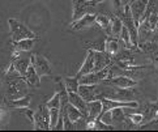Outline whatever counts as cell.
Wrapping results in <instances>:
<instances>
[{"label": "cell", "instance_id": "7402d4cb", "mask_svg": "<svg viewBox=\"0 0 158 132\" xmlns=\"http://www.w3.org/2000/svg\"><path fill=\"white\" fill-rule=\"evenodd\" d=\"M123 20L120 19L118 15H112L111 16V22H110V28H111V36L119 37L122 29H123Z\"/></svg>", "mask_w": 158, "mask_h": 132}, {"label": "cell", "instance_id": "d6986e66", "mask_svg": "<svg viewBox=\"0 0 158 132\" xmlns=\"http://www.w3.org/2000/svg\"><path fill=\"white\" fill-rule=\"evenodd\" d=\"M30 101H31V96L26 94V96H22L19 97V98H15V100H9L7 102V106L8 107H12V109H25L30 105Z\"/></svg>", "mask_w": 158, "mask_h": 132}, {"label": "cell", "instance_id": "7c38bea8", "mask_svg": "<svg viewBox=\"0 0 158 132\" xmlns=\"http://www.w3.org/2000/svg\"><path fill=\"white\" fill-rule=\"evenodd\" d=\"M98 85V84H97ZM97 85H90V84H80L77 93L80 94L86 102L95 100V94H97Z\"/></svg>", "mask_w": 158, "mask_h": 132}, {"label": "cell", "instance_id": "ac0fdd59", "mask_svg": "<svg viewBox=\"0 0 158 132\" xmlns=\"http://www.w3.org/2000/svg\"><path fill=\"white\" fill-rule=\"evenodd\" d=\"M61 110H63L67 114V115H68V118L72 120L73 123H76L77 120H80L81 118H85V117H84V114L80 110H78L76 106H73L72 103H69V102L67 103V105L63 109H61Z\"/></svg>", "mask_w": 158, "mask_h": 132}, {"label": "cell", "instance_id": "cb8c5ba5", "mask_svg": "<svg viewBox=\"0 0 158 132\" xmlns=\"http://www.w3.org/2000/svg\"><path fill=\"white\" fill-rule=\"evenodd\" d=\"M140 49L144 51V53L149 54V55H154L158 56V42H154V41H146L144 43L140 45Z\"/></svg>", "mask_w": 158, "mask_h": 132}, {"label": "cell", "instance_id": "4fadbf2b", "mask_svg": "<svg viewBox=\"0 0 158 132\" xmlns=\"http://www.w3.org/2000/svg\"><path fill=\"white\" fill-rule=\"evenodd\" d=\"M103 111V105L101 100H93L88 102V118L86 119H98Z\"/></svg>", "mask_w": 158, "mask_h": 132}, {"label": "cell", "instance_id": "d4e9b609", "mask_svg": "<svg viewBox=\"0 0 158 132\" xmlns=\"http://www.w3.org/2000/svg\"><path fill=\"white\" fill-rule=\"evenodd\" d=\"M64 85L65 89L68 90V93L71 92H77L78 87H80V80H78L77 76H72V77H64Z\"/></svg>", "mask_w": 158, "mask_h": 132}, {"label": "cell", "instance_id": "484cf974", "mask_svg": "<svg viewBox=\"0 0 158 132\" xmlns=\"http://www.w3.org/2000/svg\"><path fill=\"white\" fill-rule=\"evenodd\" d=\"M50 111V130H54V127L56 126L59 120V117L61 115V109H48Z\"/></svg>", "mask_w": 158, "mask_h": 132}, {"label": "cell", "instance_id": "4316f807", "mask_svg": "<svg viewBox=\"0 0 158 132\" xmlns=\"http://www.w3.org/2000/svg\"><path fill=\"white\" fill-rule=\"evenodd\" d=\"M46 105H47V107L48 109H54V107H56V109H61V102H60V96H59V93L58 92H55V94L50 98L47 102H46Z\"/></svg>", "mask_w": 158, "mask_h": 132}, {"label": "cell", "instance_id": "44dd1931", "mask_svg": "<svg viewBox=\"0 0 158 132\" xmlns=\"http://www.w3.org/2000/svg\"><path fill=\"white\" fill-rule=\"evenodd\" d=\"M35 39L37 38H25V39H21V41L13 42V49L17 51H21V53H26V51L33 49Z\"/></svg>", "mask_w": 158, "mask_h": 132}, {"label": "cell", "instance_id": "2e32d148", "mask_svg": "<svg viewBox=\"0 0 158 132\" xmlns=\"http://www.w3.org/2000/svg\"><path fill=\"white\" fill-rule=\"evenodd\" d=\"M25 80L26 83L30 85V87H34V88H39L41 87V76L37 73L35 68L33 64L29 66V68H27V72L25 75Z\"/></svg>", "mask_w": 158, "mask_h": 132}, {"label": "cell", "instance_id": "52a82bcc", "mask_svg": "<svg viewBox=\"0 0 158 132\" xmlns=\"http://www.w3.org/2000/svg\"><path fill=\"white\" fill-rule=\"evenodd\" d=\"M112 63V56L106 51L94 50V71H101Z\"/></svg>", "mask_w": 158, "mask_h": 132}, {"label": "cell", "instance_id": "e575fe53", "mask_svg": "<svg viewBox=\"0 0 158 132\" xmlns=\"http://www.w3.org/2000/svg\"><path fill=\"white\" fill-rule=\"evenodd\" d=\"M129 2H133V0H129Z\"/></svg>", "mask_w": 158, "mask_h": 132}, {"label": "cell", "instance_id": "5b68a950", "mask_svg": "<svg viewBox=\"0 0 158 132\" xmlns=\"http://www.w3.org/2000/svg\"><path fill=\"white\" fill-rule=\"evenodd\" d=\"M31 64L34 66L37 73L39 76H50L52 73L51 71V66H50V62L44 58L43 55L39 54H34L31 55Z\"/></svg>", "mask_w": 158, "mask_h": 132}, {"label": "cell", "instance_id": "4dcf8cb0", "mask_svg": "<svg viewBox=\"0 0 158 132\" xmlns=\"http://www.w3.org/2000/svg\"><path fill=\"white\" fill-rule=\"evenodd\" d=\"M105 43H106V41H103V39H98V41L90 43V49L98 50V51H105Z\"/></svg>", "mask_w": 158, "mask_h": 132}, {"label": "cell", "instance_id": "9a60e30c", "mask_svg": "<svg viewBox=\"0 0 158 132\" xmlns=\"http://www.w3.org/2000/svg\"><path fill=\"white\" fill-rule=\"evenodd\" d=\"M158 114V102H148L145 105V109L143 111L144 115V124L152 122L153 119H156Z\"/></svg>", "mask_w": 158, "mask_h": 132}, {"label": "cell", "instance_id": "8fae6325", "mask_svg": "<svg viewBox=\"0 0 158 132\" xmlns=\"http://www.w3.org/2000/svg\"><path fill=\"white\" fill-rule=\"evenodd\" d=\"M13 67L16 68V71H17L22 77H25V75L27 72V68H29V66L31 64V56H19V58L13 59L12 62Z\"/></svg>", "mask_w": 158, "mask_h": 132}, {"label": "cell", "instance_id": "ba28073f", "mask_svg": "<svg viewBox=\"0 0 158 132\" xmlns=\"http://www.w3.org/2000/svg\"><path fill=\"white\" fill-rule=\"evenodd\" d=\"M95 17H97V13H86L81 19L73 21L71 28L73 30H84L88 28H92L95 24Z\"/></svg>", "mask_w": 158, "mask_h": 132}, {"label": "cell", "instance_id": "d6a6232c", "mask_svg": "<svg viewBox=\"0 0 158 132\" xmlns=\"http://www.w3.org/2000/svg\"><path fill=\"white\" fill-rule=\"evenodd\" d=\"M153 63H154V64L158 67V56H156V58H154V60H153Z\"/></svg>", "mask_w": 158, "mask_h": 132}, {"label": "cell", "instance_id": "f1b7e54d", "mask_svg": "<svg viewBox=\"0 0 158 132\" xmlns=\"http://www.w3.org/2000/svg\"><path fill=\"white\" fill-rule=\"evenodd\" d=\"M98 119H99V120H102V122L106 123V124L114 126V124H112V113H111V110H106V111H103V113L99 115Z\"/></svg>", "mask_w": 158, "mask_h": 132}, {"label": "cell", "instance_id": "30bf717a", "mask_svg": "<svg viewBox=\"0 0 158 132\" xmlns=\"http://www.w3.org/2000/svg\"><path fill=\"white\" fill-rule=\"evenodd\" d=\"M68 101H69V103H72L73 106H76L78 110L84 114V117L88 118V102L84 100L77 92H71V93H68Z\"/></svg>", "mask_w": 158, "mask_h": 132}, {"label": "cell", "instance_id": "83f0119b", "mask_svg": "<svg viewBox=\"0 0 158 132\" xmlns=\"http://www.w3.org/2000/svg\"><path fill=\"white\" fill-rule=\"evenodd\" d=\"M9 120V109L0 105V127H4Z\"/></svg>", "mask_w": 158, "mask_h": 132}, {"label": "cell", "instance_id": "277c9868", "mask_svg": "<svg viewBox=\"0 0 158 132\" xmlns=\"http://www.w3.org/2000/svg\"><path fill=\"white\" fill-rule=\"evenodd\" d=\"M33 127L35 130H50V111L47 105H41L39 110L35 111Z\"/></svg>", "mask_w": 158, "mask_h": 132}, {"label": "cell", "instance_id": "e0dca14e", "mask_svg": "<svg viewBox=\"0 0 158 132\" xmlns=\"http://www.w3.org/2000/svg\"><path fill=\"white\" fill-rule=\"evenodd\" d=\"M105 51L114 58V56L120 51V42H119V39L114 38V37H107L106 38V43H105Z\"/></svg>", "mask_w": 158, "mask_h": 132}, {"label": "cell", "instance_id": "7a4b0ae2", "mask_svg": "<svg viewBox=\"0 0 158 132\" xmlns=\"http://www.w3.org/2000/svg\"><path fill=\"white\" fill-rule=\"evenodd\" d=\"M27 84L25 77L17 76V77H9L8 81V93L7 96L9 97V100H15L19 97L26 96L27 92Z\"/></svg>", "mask_w": 158, "mask_h": 132}, {"label": "cell", "instance_id": "6da1fadb", "mask_svg": "<svg viewBox=\"0 0 158 132\" xmlns=\"http://www.w3.org/2000/svg\"><path fill=\"white\" fill-rule=\"evenodd\" d=\"M8 25H9L12 42H17V41H21V39H25V38H37L35 34L33 33L29 28H26V25H24L19 20L9 19L8 20Z\"/></svg>", "mask_w": 158, "mask_h": 132}, {"label": "cell", "instance_id": "8992f818", "mask_svg": "<svg viewBox=\"0 0 158 132\" xmlns=\"http://www.w3.org/2000/svg\"><path fill=\"white\" fill-rule=\"evenodd\" d=\"M102 84L111 85V87H116V88H133L137 85V80L126 76V75H119V76L103 80Z\"/></svg>", "mask_w": 158, "mask_h": 132}, {"label": "cell", "instance_id": "836d02e7", "mask_svg": "<svg viewBox=\"0 0 158 132\" xmlns=\"http://www.w3.org/2000/svg\"><path fill=\"white\" fill-rule=\"evenodd\" d=\"M156 30L158 32V22H157V26H156Z\"/></svg>", "mask_w": 158, "mask_h": 132}, {"label": "cell", "instance_id": "1f68e13d", "mask_svg": "<svg viewBox=\"0 0 158 132\" xmlns=\"http://www.w3.org/2000/svg\"><path fill=\"white\" fill-rule=\"evenodd\" d=\"M24 113H25V115L27 117V119H29L30 120V123L33 124V123H34V111H31V110H29V109H24Z\"/></svg>", "mask_w": 158, "mask_h": 132}, {"label": "cell", "instance_id": "5bb4252c", "mask_svg": "<svg viewBox=\"0 0 158 132\" xmlns=\"http://www.w3.org/2000/svg\"><path fill=\"white\" fill-rule=\"evenodd\" d=\"M112 113V124L115 128H124V122H126V113H124V107H115L111 109Z\"/></svg>", "mask_w": 158, "mask_h": 132}, {"label": "cell", "instance_id": "f546056e", "mask_svg": "<svg viewBox=\"0 0 158 132\" xmlns=\"http://www.w3.org/2000/svg\"><path fill=\"white\" fill-rule=\"evenodd\" d=\"M61 113H63V118H64V127H63V130H65V131H71V130H76L75 128V123L72 122V120L68 118V115L61 110Z\"/></svg>", "mask_w": 158, "mask_h": 132}, {"label": "cell", "instance_id": "3957f363", "mask_svg": "<svg viewBox=\"0 0 158 132\" xmlns=\"http://www.w3.org/2000/svg\"><path fill=\"white\" fill-rule=\"evenodd\" d=\"M148 5H149V0H133V2H129V9H131L133 21L137 25V28L145 19Z\"/></svg>", "mask_w": 158, "mask_h": 132}, {"label": "cell", "instance_id": "603a6c76", "mask_svg": "<svg viewBox=\"0 0 158 132\" xmlns=\"http://www.w3.org/2000/svg\"><path fill=\"white\" fill-rule=\"evenodd\" d=\"M119 38H120V41L123 42L124 47L131 49V50H137V49L133 46V43H132V39H131V33H129L128 28H127L126 25H123V29H122V33H120Z\"/></svg>", "mask_w": 158, "mask_h": 132}, {"label": "cell", "instance_id": "9c48e42d", "mask_svg": "<svg viewBox=\"0 0 158 132\" xmlns=\"http://www.w3.org/2000/svg\"><path fill=\"white\" fill-rule=\"evenodd\" d=\"M90 72H94V50L89 49L88 53H86V58L85 62L82 63V66L80 67V70L76 73V76L80 79L84 75H88Z\"/></svg>", "mask_w": 158, "mask_h": 132}, {"label": "cell", "instance_id": "ffe728a7", "mask_svg": "<svg viewBox=\"0 0 158 132\" xmlns=\"http://www.w3.org/2000/svg\"><path fill=\"white\" fill-rule=\"evenodd\" d=\"M110 22H111V16H107L105 13H98L97 17H95V25H98L101 29H103L109 36H111Z\"/></svg>", "mask_w": 158, "mask_h": 132}]
</instances>
